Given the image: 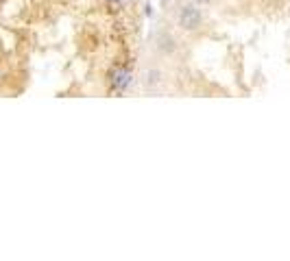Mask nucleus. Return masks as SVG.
Listing matches in <instances>:
<instances>
[{
    "label": "nucleus",
    "instance_id": "f257e3e1",
    "mask_svg": "<svg viewBox=\"0 0 290 261\" xmlns=\"http://www.w3.org/2000/svg\"><path fill=\"white\" fill-rule=\"evenodd\" d=\"M201 20H203V16L192 4H188V7H184L179 11V26L184 31H196L201 26Z\"/></svg>",
    "mask_w": 290,
    "mask_h": 261
},
{
    "label": "nucleus",
    "instance_id": "f03ea898",
    "mask_svg": "<svg viewBox=\"0 0 290 261\" xmlns=\"http://www.w3.org/2000/svg\"><path fill=\"white\" fill-rule=\"evenodd\" d=\"M131 81H133V74L129 68H116L111 72V87L116 92H124L131 85Z\"/></svg>",
    "mask_w": 290,
    "mask_h": 261
},
{
    "label": "nucleus",
    "instance_id": "7ed1b4c3",
    "mask_svg": "<svg viewBox=\"0 0 290 261\" xmlns=\"http://www.w3.org/2000/svg\"><path fill=\"white\" fill-rule=\"evenodd\" d=\"M124 0H109V4H123Z\"/></svg>",
    "mask_w": 290,
    "mask_h": 261
},
{
    "label": "nucleus",
    "instance_id": "20e7f679",
    "mask_svg": "<svg viewBox=\"0 0 290 261\" xmlns=\"http://www.w3.org/2000/svg\"><path fill=\"white\" fill-rule=\"evenodd\" d=\"M196 2H199V4H209L212 0H196Z\"/></svg>",
    "mask_w": 290,
    "mask_h": 261
}]
</instances>
